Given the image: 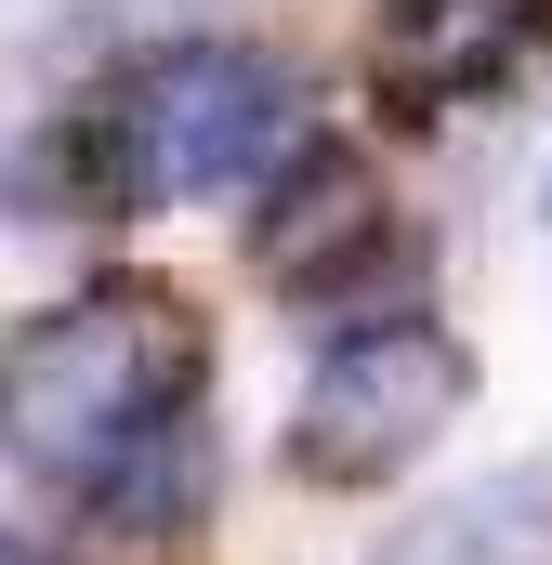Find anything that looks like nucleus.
Segmentation results:
<instances>
[{
	"label": "nucleus",
	"instance_id": "obj_7",
	"mask_svg": "<svg viewBox=\"0 0 552 565\" xmlns=\"http://www.w3.org/2000/svg\"><path fill=\"white\" fill-rule=\"evenodd\" d=\"M369 565H552V460H513L487 487H447Z\"/></svg>",
	"mask_w": 552,
	"mask_h": 565
},
{
	"label": "nucleus",
	"instance_id": "obj_8",
	"mask_svg": "<svg viewBox=\"0 0 552 565\" xmlns=\"http://www.w3.org/2000/svg\"><path fill=\"white\" fill-rule=\"evenodd\" d=\"M540 224H552V184H540Z\"/></svg>",
	"mask_w": 552,
	"mask_h": 565
},
{
	"label": "nucleus",
	"instance_id": "obj_3",
	"mask_svg": "<svg viewBox=\"0 0 552 565\" xmlns=\"http://www.w3.org/2000/svg\"><path fill=\"white\" fill-rule=\"evenodd\" d=\"M460 408H474L460 329L421 316V302H382V316H355V329L302 369V395H289V473H302V487H382V473H408Z\"/></svg>",
	"mask_w": 552,
	"mask_h": 565
},
{
	"label": "nucleus",
	"instance_id": "obj_9",
	"mask_svg": "<svg viewBox=\"0 0 552 565\" xmlns=\"http://www.w3.org/2000/svg\"><path fill=\"white\" fill-rule=\"evenodd\" d=\"M0 565H26V553H0Z\"/></svg>",
	"mask_w": 552,
	"mask_h": 565
},
{
	"label": "nucleus",
	"instance_id": "obj_4",
	"mask_svg": "<svg viewBox=\"0 0 552 565\" xmlns=\"http://www.w3.org/2000/svg\"><path fill=\"white\" fill-rule=\"evenodd\" d=\"M395 250V198L355 145H289L251 198V277L289 302H355Z\"/></svg>",
	"mask_w": 552,
	"mask_h": 565
},
{
	"label": "nucleus",
	"instance_id": "obj_1",
	"mask_svg": "<svg viewBox=\"0 0 552 565\" xmlns=\"http://www.w3.org/2000/svg\"><path fill=\"white\" fill-rule=\"evenodd\" d=\"M302 145V79L251 40H158L119 66L93 106H53L40 145L0 158V198H26L40 224H132L171 198H224L264 184Z\"/></svg>",
	"mask_w": 552,
	"mask_h": 565
},
{
	"label": "nucleus",
	"instance_id": "obj_6",
	"mask_svg": "<svg viewBox=\"0 0 552 565\" xmlns=\"http://www.w3.org/2000/svg\"><path fill=\"white\" fill-rule=\"evenodd\" d=\"M211 487H224V447H211V408L184 395L171 422H145L132 447L79 487V513H93L106 540H145V553H158V540H198V526H211Z\"/></svg>",
	"mask_w": 552,
	"mask_h": 565
},
{
	"label": "nucleus",
	"instance_id": "obj_5",
	"mask_svg": "<svg viewBox=\"0 0 552 565\" xmlns=\"http://www.w3.org/2000/svg\"><path fill=\"white\" fill-rule=\"evenodd\" d=\"M552 0H382L369 13V93L395 119H447L474 93L513 79V53L540 40Z\"/></svg>",
	"mask_w": 552,
	"mask_h": 565
},
{
	"label": "nucleus",
	"instance_id": "obj_2",
	"mask_svg": "<svg viewBox=\"0 0 552 565\" xmlns=\"http://www.w3.org/2000/svg\"><path fill=\"white\" fill-rule=\"evenodd\" d=\"M211 382V329L184 316V289L158 277H106L53 316H26L0 342V460L40 487H93L145 422H171Z\"/></svg>",
	"mask_w": 552,
	"mask_h": 565
}]
</instances>
